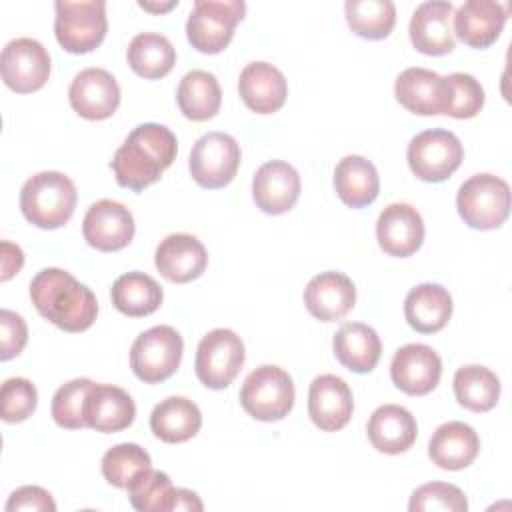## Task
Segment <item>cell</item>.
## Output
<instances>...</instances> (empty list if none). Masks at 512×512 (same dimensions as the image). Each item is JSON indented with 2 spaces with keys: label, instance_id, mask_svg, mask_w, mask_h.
Wrapping results in <instances>:
<instances>
[{
  "label": "cell",
  "instance_id": "1",
  "mask_svg": "<svg viewBox=\"0 0 512 512\" xmlns=\"http://www.w3.org/2000/svg\"><path fill=\"white\" fill-rule=\"evenodd\" d=\"M176 152L178 142L172 130L156 122H146L128 134L110 166L120 186L140 192L172 166Z\"/></svg>",
  "mask_w": 512,
  "mask_h": 512
},
{
  "label": "cell",
  "instance_id": "2",
  "mask_svg": "<svg viewBox=\"0 0 512 512\" xmlns=\"http://www.w3.org/2000/svg\"><path fill=\"white\" fill-rule=\"evenodd\" d=\"M30 300L40 316L64 332L88 330L98 316L94 292L62 268H44L30 282Z\"/></svg>",
  "mask_w": 512,
  "mask_h": 512
},
{
  "label": "cell",
  "instance_id": "3",
  "mask_svg": "<svg viewBox=\"0 0 512 512\" xmlns=\"http://www.w3.org/2000/svg\"><path fill=\"white\" fill-rule=\"evenodd\" d=\"M76 200L74 182L54 170L34 174L20 190V210L24 218L42 230L64 226L74 214Z\"/></svg>",
  "mask_w": 512,
  "mask_h": 512
},
{
  "label": "cell",
  "instance_id": "4",
  "mask_svg": "<svg viewBox=\"0 0 512 512\" xmlns=\"http://www.w3.org/2000/svg\"><path fill=\"white\" fill-rule=\"evenodd\" d=\"M456 206L470 228H500L510 214V186L500 176L474 174L458 188Z\"/></svg>",
  "mask_w": 512,
  "mask_h": 512
},
{
  "label": "cell",
  "instance_id": "5",
  "mask_svg": "<svg viewBox=\"0 0 512 512\" xmlns=\"http://www.w3.org/2000/svg\"><path fill=\"white\" fill-rule=\"evenodd\" d=\"M240 404L256 420H282L294 406V382L280 366H258L240 388Z\"/></svg>",
  "mask_w": 512,
  "mask_h": 512
},
{
  "label": "cell",
  "instance_id": "6",
  "mask_svg": "<svg viewBox=\"0 0 512 512\" xmlns=\"http://www.w3.org/2000/svg\"><path fill=\"white\" fill-rule=\"evenodd\" d=\"M54 34L58 44L70 54H86L98 48L106 36V2H68L58 0L54 4Z\"/></svg>",
  "mask_w": 512,
  "mask_h": 512
},
{
  "label": "cell",
  "instance_id": "7",
  "mask_svg": "<svg viewBox=\"0 0 512 512\" xmlns=\"http://www.w3.org/2000/svg\"><path fill=\"white\" fill-rule=\"evenodd\" d=\"M244 14L242 0H196L186 20L188 42L202 54H218L230 44Z\"/></svg>",
  "mask_w": 512,
  "mask_h": 512
},
{
  "label": "cell",
  "instance_id": "8",
  "mask_svg": "<svg viewBox=\"0 0 512 512\" xmlns=\"http://www.w3.org/2000/svg\"><path fill=\"white\" fill-rule=\"evenodd\" d=\"M182 350V336L172 326H152L132 342L130 368L146 384L162 382L178 370Z\"/></svg>",
  "mask_w": 512,
  "mask_h": 512
},
{
  "label": "cell",
  "instance_id": "9",
  "mask_svg": "<svg viewBox=\"0 0 512 512\" xmlns=\"http://www.w3.org/2000/svg\"><path fill=\"white\" fill-rule=\"evenodd\" d=\"M408 166L424 182H442L450 178L464 158L460 138L442 128L416 134L408 144Z\"/></svg>",
  "mask_w": 512,
  "mask_h": 512
},
{
  "label": "cell",
  "instance_id": "10",
  "mask_svg": "<svg viewBox=\"0 0 512 512\" xmlns=\"http://www.w3.org/2000/svg\"><path fill=\"white\" fill-rule=\"evenodd\" d=\"M244 344L234 330L216 328L208 332L196 350L194 370L198 380L212 390L232 384L244 364Z\"/></svg>",
  "mask_w": 512,
  "mask_h": 512
},
{
  "label": "cell",
  "instance_id": "11",
  "mask_svg": "<svg viewBox=\"0 0 512 512\" xmlns=\"http://www.w3.org/2000/svg\"><path fill=\"white\" fill-rule=\"evenodd\" d=\"M190 174L202 188H224L240 166V146L226 132H208L196 140L190 152Z\"/></svg>",
  "mask_w": 512,
  "mask_h": 512
},
{
  "label": "cell",
  "instance_id": "12",
  "mask_svg": "<svg viewBox=\"0 0 512 512\" xmlns=\"http://www.w3.org/2000/svg\"><path fill=\"white\" fill-rule=\"evenodd\" d=\"M0 68L10 90L18 94L36 92L48 82L50 54L34 38H16L4 46Z\"/></svg>",
  "mask_w": 512,
  "mask_h": 512
},
{
  "label": "cell",
  "instance_id": "13",
  "mask_svg": "<svg viewBox=\"0 0 512 512\" xmlns=\"http://www.w3.org/2000/svg\"><path fill=\"white\" fill-rule=\"evenodd\" d=\"M396 100L412 114L436 116L448 114L450 108V82L428 68H406L394 84Z\"/></svg>",
  "mask_w": 512,
  "mask_h": 512
},
{
  "label": "cell",
  "instance_id": "14",
  "mask_svg": "<svg viewBox=\"0 0 512 512\" xmlns=\"http://www.w3.org/2000/svg\"><path fill=\"white\" fill-rule=\"evenodd\" d=\"M134 216L116 200L94 202L82 222L84 240L100 252H116L126 248L134 238Z\"/></svg>",
  "mask_w": 512,
  "mask_h": 512
},
{
  "label": "cell",
  "instance_id": "15",
  "mask_svg": "<svg viewBox=\"0 0 512 512\" xmlns=\"http://www.w3.org/2000/svg\"><path fill=\"white\" fill-rule=\"evenodd\" d=\"M72 110L86 120H106L120 106V86L104 68H84L68 88Z\"/></svg>",
  "mask_w": 512,
  "mask_h": 512
},
{
  "label": "cell",
  "instance_id": "16",
  "mask_svg": "<svg viewBox=\"0 0 512 512\" xmlns=\"http://www.w3.org/2000/svg\"><path fill=\"white\" fill-rule=\"evenodd\" d=\"M442 374L440 356L426 344H406L396 350L390 362V376L396 388L410 396L432 392Z\"/></svg>",
  "mask_w": 512,
  "mask_h": 512
},
{
  "label": "cell",
  "instance_id": "17",
  "mask_svg": "<svg viewBox=\"0 0 512 512\" xmlns=\"http://www.w3.org/2000/svg\"><path fill=\"white\" fill-rule=\"evenodd\" d=\"M376 238L388 256L408 258L422 246L424 220L410 204H388L378 216Z\"/></svg>",
  "mask_w": 512,
  "mask_h": 512
},
{
  "label": "cell",
  "instance_id": "18",
  "mask_svg": "<svg viewBox=\"0 0 512 512\" xmlns=\"http://www.w3.org/2000/svg\"><path fill=\"white\" fill-rule=\"evenodd\" d=\"M454 6L446 0L422 2L410 18V40L412 46L428 56L450 54L456 46L452 32Z\"/></svg>",
  "mask_w": 512,
  "mask_h": 512
},
{
  "label": "cell",
  "instance_id": "19",
  "mask_svg": "<svg viewBox=\"0 0 512 512\" xmlns=\"http://www.w3.org/2000/svg\"><path fill=\"white\" fill-rule=\"evenodd\" d=\"M252 198L262 212L272 216L294 208L300 198V176L296 168L284 160L262 164L252 180Z\"/></svg>",
  "mask_w": 512,
  "mask_h": 512
},
{
  "label": "cell",
  "instance_id": "20",
  "mask_svg": "<svg viewBox=\"0 0 512 512\" xmlns=\"http://www.w3.org/2000/svg\"><path fill=\"white\" fill-rule=\"evenodd\" d=\"M354 398L350 386L334 376H316L308 390V414L310 420L324 432L342 430L352 416Z\"/></svg>",
  "mask_w": 512,
  "mask_h": 512
},
{
  "label": "cell",
  "instance_id": "21",
  "mask_svg": "<svg viewBox=\"0 0 512 512\" xmlns=\"http://www.w3.org/2000/svg\"><path fill=\"white\" fill-rule=\"evenodd\" d=\"M454 34L470 48L492 46L508 18V6L494 0H468L454 12Z\"/></svg>",
  "mask_w": 512,
  "mask_h": 512
},
{
  "label": "cell",
  "instance_id": "22",
  "mask_svg": "<svg viewBox=\"0 0 512 512\" xmlns=\"http://www.w3.org/2000/svg\"><path fill=\"white\" fill-rule=\"evenodd\" d=\"M154 264L168 282L186 284L196 280L206 270L208 254L196 236L170 234L158 244Z\"/></svg>",
  "mask_w": 512,
  "mask_h": 512
},
{
  "label": "cell",
  "instance_id": "23",
  "mask_svg": "<svg viewBox=\"0 0 512 512\" xmlns=\"http://www.w3.org/2000/svg\"><path fill=\"white\" fill-rule=\"evenodd\" d=\"M356 302L354 282L342 272H320L304 288L306 310L320 322L344 318Z\"/></svg>",
  "mask_w": 512,
  "mask_h": 512
},
{
  "label": "cell",
  "instance_id": "24",
  "mask_svg": "<svg viewBox=\"0 0 512 512\" xmlns=\"http://www.w3.org/2000/svg\"><path fill=\"white\" fill-rule=\"evenodd\" d=\"M136 404L132 396L114 384H94L88 392L84 418L86 426L112 434L128 428L134 422Z\"/></svg>",
  "mask_w": 512,
  "mask_h": 512
},
{
  "label": "cell",
  "instance_id": "25",
  "mask_svg": "<svg viewBox=\"0 0 512 512\" xmlns=\"http://www.w3.org/2000/svg\"><path fill=\"white\" fill-rule=\"evenodd\" d=\"M238 92L252 112L272 114L284 106L288 84L276 66L268 62H250L240 72Z\"/></svg>",
  "mask_w": 512,
  "mask_h": 512
},
{
  "label": "cell",
  "instance_id": "26",
  "mask_svg": "<svg viewBox=\"0 0 512 512\" xmlns=\"http://www.w3.org/2000/svg\"><path fill=\"white\" fill-rule=\"evenodd\" d=\"M478 452V434L470 424L460 420H450L438 426L428 442V456L442 470H462L476 460Z\"/></svg>",
  "mask_w": 512,
  "mask_h": 512
},
{
  "label": "cell",
  "instance_id": "27",
  "mask_svg": "<svg viewBox=\"0 0 512 512\" xmlns=\"http://www.w3.org/2000/svg\"><path fill=\"white\" fill-rule=\"evenodd\" d=\"M416 436V418L404 406H378L368 420V440L378 452L402 454L416 442Z\"/></svg>",
  "mask_w": 512,
  "mask_h": 512
},
{
  "label": "cell",
  "instance_id": "28",
  "mask_svg": "<svg viewBox=\"0 0 512 512\" xmlns=\"http://www.w3.org/2000/svg\"><path fill=\"white\" fill-rule=\"evenodd\" d=\"M404 316L420 334L440 332L452 316V296L440 284H418L404 298Z\"/></svg>",
  "mask_w": 512,
  "mask_h": 512
},
{
  "label": "cell",
  "instance_id": "29",
  "mask_svg": "<svg viewBox=\"0 0 512 512\" xmlns=\"http://www.w3.org/2000/svg\"><path fill=\"white\" fill-rule=\"evenodd\" d=\"M332 348L338 362L356 374L372 372L382 354L376 330L362 322L342 324L334 334Z\"/></svg>",
  "mask_w": 512,
  "mask_h": 512
},
{
  "label": "cell",
  "instance_id": "30",
  "mask_svg": "<svg viewBox=\"0 0 512 512\" xmlns=\"http://www.w3.org/2000/svg\"><path fill=\"white\" fill-rule=\"evenodd\" d=\"M334 188L338 198L350 208H364L378 198L380 178L376 166L364 156H344L334 168Z\"/></svg>",
  "mask_w": 512,
  "mask_h": 512
},
{
  "label": "cell",
  "instance_id": "31",
  "mask_svg": "<svg viewBox=\"0 0 512 512\" xmlns=\"http://www.w3.org/2000/svg\"><path fill=\"white\" fill-rule=\"evenodd\" d=\"M200 426V408L184 396H170L162 400L150 414V430L166 444H180L194 438Z\"/></svg>",
  "mask_w": 512,
  "mask_h": 512
},
{
  "label": "cell",
  "instance_id": "32",
  "mask_svg": "<svg viewBox=\"0 0 512 512\" xmlns=\"http://www.w3.org/2000/svg\"><path fill=\"white\" fill-rule=\"evenodd\" d=\"M176 102L180 112L192 122H204L218 114L222 104V90L212 72L192 70L182 76Z\"/></svg>",
  "mask_w": 512,
  "mask_h": 512
},
{
  "label": "cell",
  "instance_id": "33",
  "mask_svg": "<svg viewBox=\"0 0 512 512\" xmlns=\"http://www.w3.org/2000/svg\"><path fill=\"white\" fill-rule=\"evenodd\" d=\"M110 296L116 310L130 318H142L156 312L164 298L160 284L138 270L118 276L112 284Z\"/></svg>",
  "mask_w": 512,
  "mask_h": 512
},
{
  "label": "cell",
  "instance_id": "34",
  "mask_svg": "<svg viewBox=\"0 0 512 512\" xmlns=\"http://www.w3.org/2000/svg\"><path fill=\"white\" fill-rule=\"evenodd\" d=\"M126 58L138 76L158 80L174 68L176 50L166 36L156 32H140L130 40Z\"/></svg>",
  "mask_w": 512,
  "mask_h": 512
},
{
  "label": "cell",
  "instance_id": "35",
  "mask_svg": "<svg viewBox=\"0 0 512 512\" xmlns=\"http://www.w3.org/2000/svg\"><path fill=\"white\" fill-rule=\"evenodd\" d=\"M454 396L470 412H488L500 398V380L486 366H462L454 374Z\"/></svg>",
  "mask_w": 512,
  "mask_h": 512
},
{
  "label": "cell",
  "instance_id": "36",
  "mask_svg": "<svg viewBox=\"0 0 512 512\" xmlns=\"http://www.w3.org/2000/svg\"><path fill=\"white\" fill-rule=\"evenodd\" d=\"M344 12L352 32L366 40L386 38L396 24V6L390 0H348Z\"/></svg>",
  "mask_w": 512,
  "mask_h": 512
},
{
  "label": "cell",
  "instance_id": "37",
  "mask_svg": "<svg viewBox=\"0 0 512 512\" xmlns=\"http://www.w3.org/2000/svg\"><path fill=\"white\" fill-rule=\"evenodd\" d=\"M150 464V454L142 446L134 442L116 444L102 456V476L108 484L126 490L138 474L152 468Z\"/></svg>",
  "mask_w": 512,
  "mask_h": 512
},
{
  "label": "cell",
  "instance_id": "38",
  "mask_svg": "<svg viewBox=\"0 0 512 512\" xmlns=\"http://www.w3.org/2000/svg\"><path fill=\"white\" fill-rule=\"evenodd\" d=\"M92 386L94 382L88 378H74L56 390L52 398V418L58 426L68 430L86 426L84 406Z\"/></svg>",
  "mask_w": 512,
  "mask_h": 512
},
{
  "label": "cell",
  "instance_id": "39",
  "mask_svg": "<svg viewBox=\"0 0 512 512\" xmlns=\"http://www.w3.org/2000/svg\"><path fill=\"white\" fill-rule=\"evenodd\" d=\"M126 490L130 504L138 512H166L172 482L166 472L148 468L142 474H138Z\"/></svg>",
  "mask_w": 512,
  "mask_h": 512
},
{
  "label": "cell",
  "instance_id": "40",
  "mask_svg": "<svg viewBox=\"0 0 512 512\" xmlns=\"http://www.w3.org/2000/svg\"><path fill=\"white\" fill-rule=\"evenodd\" d=\"M408 510L410 512H430V510L466 512L468 500L464 492L454 484L430 482V484H422L412 492Z\"/></svg>",
  "mask_w": 512,
  "mask_h": 512
},
{
  "label": "cell",
  "instance_id": "41",
  "mask_svg": "<svg viewBox=\"0 0 512 512\" xmlns=\"http://www.w3.org/2000/svg\"><path fill=\"white\" fill-rule=\"evenodd\" d=\"M38 404L36 386L28 378H8L0 390V414L8 424H16L32 416Z\"/></svg>",
  "mask_w": 512,
  "mask_h": 512
},
{
  "label": "cell",
  "instance_id": "42",
  "mask_svg": "<svg viewBox=\"0 0 512 512\" xmlns=\"http://www.w3.org/2000/svg\"><path fill=\"white\" fill-rule=\"evenodd\" d=\"M450 82V108L446 116L464 120L474 118L484 106V88L480 82L466 72H454L446 76Z\"/></svg>",
  "mask_w": 512,
  "mask_h": 512
},
{
  "label": "cell",
  "instance_id": "43",
  "mask_svg": "<svg viewBox=\"0 0 512 512\" xmlns=\"http://www.w3.org/2000/svg\"><path fill=\"white\" fill-rule=\"evenodd\" d=\"M28 342V328L20 314L12 310L0 312V360L6 362L18 356Z\"/></svg>",
  "mask_w": 512,
  "mask_h": 512
},
{
  "label": "cell",
  "instance_id": "44",
  "mask_svg": "<svg viewBox=\"0 0 512 512\" xmlns=\"http://www.w3.org/2000/svg\"><path fill=\"white\" fill-rule=\"evenodd\" d=\"M6 512L14 510H34V512H54L56 502L50 492L40 486H22L14 490L6 502Z\"/></svg>",
  "mask_w": 512,
  "mask_h": 512
},
{
  "label": "cell",
  "instance_id": "45",
  "mask_svg": "<svg viewBox=\"0 0 512 512\" xmlns=\"http://www.w3.org/2000/svg\"><path fill=\"white\" fill-rule=\"evenodd\" d=\"M204 506L198 498L196 492L188 490V488H174L168 494V502H166V512H178V510H186V512H200Z\"/></svg>",
  "mask_w": 512,
  "mask_h": 512
},
{
  "label": "cell",
  "instance_id": "46",
  "mask_svg": "<svg viewBox=\"0 0 512 512\" xmlns=\"http://www.w3.org/2000/svg\"><path fill=\"white\" fill-rule=\"evenodd\" d=\"M0 248H2V274H0V280L6 282L14 274L20 272V268L24 264V254H22L20 246L10 244L6 240L0 244Z\"/></svg>",
  "mask_w": 512,
  "mask_h": 512
},
{
  "label": "cell",
  "instance_id": "47",
  "mask_svg": "<svg viewBox=\"0 0 512 512\" xmlns=\"http://www.w3.org/2000/svg\"><path fill=\"white\" fill-rule=\"evenodd\" d=\"M178 4V0H172V2H166V4H152V2H138L140 8L144 10H150V12H166L170 8H174Z\"/></svg>",
  "mask_w": 512,
  "mask_h": 512
}]
</instances>
